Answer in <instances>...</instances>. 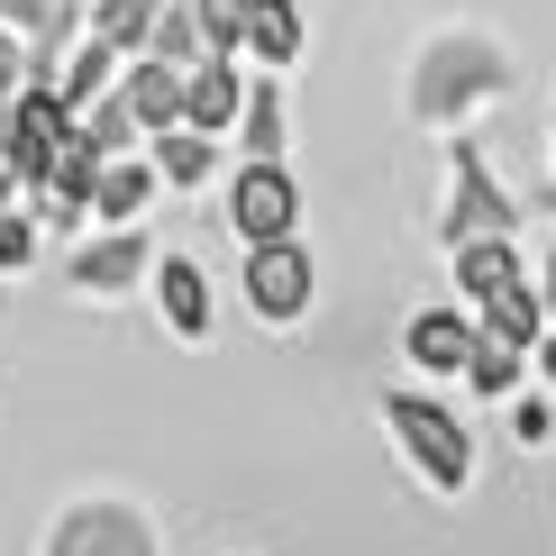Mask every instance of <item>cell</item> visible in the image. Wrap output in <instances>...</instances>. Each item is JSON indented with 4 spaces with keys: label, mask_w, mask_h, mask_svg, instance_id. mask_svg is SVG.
Segmentation results:
<instances>
[{
    "label": "cell",
    "mask_w": 556,
    "mask_h": 556,
    "mask_svg": "<svg viewBox=\"0 0 556 556\" xmlns=\"http://www.w3.org/2000/svg\"><path fill=\"white\" fill-rule=\"evenodd\" d=\"M502 83H511L502 46H483V37H438L429 55H420V74H410V110H420V119H456L466 101H483V91H502Z\"/></svg>",
    "instance_id": "obj_1"
},
{
    "label": "cell",
    "mask_w": 556,
    "mask_h": 556,
    "mask_svg": "<svg viewBox=\"0 0 556 556\" xmlns=\"http://www.w3.org/2000/svg\"><path fill=\"white\" fill-rule=\"evenodd\" d=\"M547 375H556V346H547Z\"/></svg>",
    "instance_id": "obj_29"
},
{
    "label": "cell",
    "mask_w": 556,
    "mask_h": 556,
    "mask_svg": "<svg viewBox=\"0 0 556 556\" xmlns=\"http://www.w3.org/2000/svg\"><path fill=\"white\" fill-rule=\"evenodd\" d=\"M247 301H256L265 319H292L301 301H311V256H301V247H256V265H247Z\"/></svg>",
    "instance_id": "obj_6"
},
{
    "label": "cell",
    "mask_w": 556,
    "mask_h": 556,
    "mask_svg": "<svg viewBox=\"0 0 556 556\" xmlns=\"http://www.w3.org/2000/svg\"><path fill=\"white\" fill-rule=\"evenodd\" d=\"M475 346H483V338H475L456 311H429V319H410V356H420V365H438V375L475 365Z\"/></svg>",
    "instance_id": "obj_9"
},
{
    "label": "cell",
    "mask_w": 556,
    "mask_h": 556,
    "mask_svg": "<svg viewBox=\"0 0 556 556\" xmlns=\"http://www.w3.org/2000/svg\"><path fill=\"white\" fill-rule=\"evenodd\" d=\"M0 10H10L18 28L37 37V64H55V46H64V28H74V10H64V0H0Z\"/></svg>",
    "instance_id": "obj_17"
},
{
    "label": "cell",
    "mask_w": 556,
    "mask_h": 556,
    "mask_svg": "<svg viewBox=\"0 0 556 556\" xmlns=\"http://www.w3.org/2000/svg\"><path fill=\"white\" fill-rule=\"evenodd\" d=\"M182 91H192V74H174V64H137L128 74V110H137V128H165L174 137V119H182Z\"/></svg>",
    "instance_id": "obj_8"
},
{
    "label": "cell",
    "mask_w": 556,
    "mask_h": 556,
    "mask_svg": "<svg viewBox=\"0 0 556 556\" xmlns=\"http://www.w3.org/2000/svg\"><path fill=\"white\" fill-rule=\"evenodd\" d=\"M101 83H110V46H101V37H91V46H83V55H74V64H64V91H55V101H64V110H74V128L91 119V110H101Z\"/></svg>",
    "instance_id": "obj_13"
},
{
    "label": "cell",
    "mask_w": 556,
    "mask_h": 556,
    "mask_svg": "<svg viewBox=\"0 0 556 556\" xmlns=\"http://www.w3.org/2000/svg\"><path fill=\"white\" fill-rule=\"evenodd\" d=\"M539 311H547V301L529 292V283H511V292L493 301V338H511V346H529V338H539Z\"/></svg>",
    "instance_id": "obj_19"
},
{
    "label": "cell",
    "mask_w": 556,
    "mask_h": 556,
    "mask_svg": "<svg viewBox=\"0 0 556 556\" xmlns=\"http://www.w3.org/2000/svg\"><path fill=\"white\" fill-rule=\"evenodd\" d=\"M137 201H147V174H137V165H110V174H101V211H110V219H128Z\"/></svg>",
    "instance_id": "obj_24"
},
{
    "label": "cell",
    "mask_w": 556,
    "mask_h": 556,
    "mask_svg": "<svg viewBox=\"0 0 556 556\" xmlns=\"http://www.w3.org/2000/svg\"><path fill=\"white\" fill-rule=\"evenodd\" d=\"M247 46H256L265 64H292V55H301V18H292V0H256V28H247Z\"/></svg>",
    "instance_id": "obj_15"
},
{
    "label": "cell",
    "mask_w": 556,
    "mask_h": 556,
    "mask_svg": "<svg viewBox=\"0 0 556 556\" xmlns=\"http://www.w3.org/2000/svg\"><path fill=\"white\" fill-rule=\"evenodd\" d=\"M155 18H165V0H101V37L110 55H119V46H137V37H155Z\"/></svg>",
    "instance_id": "obj_16"
},
{
    "label": "cell",
    "mask_w": 556,
    "mask_h": 556,
    "mask_svg": "<svg viewBox=\"0 0 556 556\" xmlns=\"http://www.w3.org/2000/svg\"><path fill=\"white\" fill-rule=\"evenodd\" d=\"M383 420L410 438V456L429 466V483H466V475H475V456H466V429H456L438 402H410V392H392V402H383Z\"/></svg>",
    "instance_id": "obj_4"
},
{
    "label": "cell",
    "mask_w": 556,
    "mask_h": 556,
    "mask_svg": "<svg viewBox=\"0 0 556 556\" xmlns=\"http://www.w3.org/2000/svg\"><path fill=\"white\" fill-rule=\"evenodd\" d=\"M165 311H174V329H182V338H201V329H211V301H201V274L182 265V256L165 265Z\"/></svg>",
    "instance_id": "obj_18"
},
{
    "label": "cell",
    "mask_w": 556,
    "mask_h": 556,
    "mask_svg": "<svg viewBox=\"0 0 556 556\" xmlns=\"http://www.w3.org/2000/svg\"><path fill=\"white\" fill-rule=\"evenodd\" d=\"M547 201H556V182H547Z\"/></svg>",
    "instance_id": "obj_30"
},
{
    "label": "cell",
    "mask_w": 556,
    "mask_h": 556,
    "mask_svg": "<svg viewBox=\"0 0 556 556\" xmlns=\"http://www.w3.org/2000/svg\"><path fill=\"white\" fill-rule=\"evenodd\" d=\"M201 28H211V55H228V46L256 28V0H201Z\"/></svg>",
    "instance_id": "obj_21"
},
{
    "label": "cell",
    "mask_w": 556,
    "mask_h": 556,
    "mask_svg": "<svg viewBox=\"0 0 556 556\" xmlns=\"http://www.w3.org/2000/svg\"><path fill=\"white\" fill-rule=\"evenodd\" d=\"M247 147H256V165H274V147H283V101H274V91L247 101Z\"/></svg>",
    "instance_id": "obj_22"
},
{
    "label": "cell",
    "mask_w": 556,
    "mask_h": 556,
    "mask_svg": "<svg viewBox=\"0 0 556 556\" xmlns=\"http://www.w3.org/2000/svg\"><path fill=\"white\" fill-rule=\"evenodd\" d=\"M547 311H556V256H547Z\"/></svg>",
    "instance_id": "obj_28"
},
{
    "label": "cell",
    "mask_w": 556,
    "mask_h": 556,
    "mask_svg": "<svg viewBox=\"0 0 556 556\" xmlns=\"http://www.w3.org/2000/svg\"><path fill=\"white\" fill-rule=\"evenodd\" d=\"M511 228H520L511 192L483 174V147H475V137H456V201H447V238H456V256H466V247L511 238Z\"/></svg>",
    "instance_id": "obj_3"
},
{
    "label": "cell",
    "mask_w": 556,
    "mask_h": 556,
    "mask_svg": "<svg viewBox=\"0 0 556 556\" xmlns=\"http://www.w3.org/2000/svg\"><path fill=\"white\" fill-rule=\"evenodd\" d=\"M128 128H137V110H128V91H119V101H101V110H91V119H83V137H91V147H101V155L119 147Z\"/></svg>",
    "instance_id": "obj_23"
},
{
    "label": "cell",
    "mask_w": 556,
    "mask_h": 556,
    "mask_svg": "<svg viewBox=\"0 0 556 556\" xmlns=\"http://www.w3.org/2000/svg\"><path fill=\"white\" fill-rule=\"evenodd\" d=\"M37 256V228L28 219H0V265H28Z\"/></svg>",
    "instance_id": "obj_26"
},
{
    "label": "cell",
    "mask_w": 556,
    "mask_h": 556,
    "mask_svg": "<svg viewBox=\"0 0 556 556\" xmlns=\"http://www.w3.org/2000/svg\"><path fill=\"white\" fill-rule=\"evenodd\" d=\"M137 265H147V238H101V247H83L74 283H91V292H119Z\"/></svg>",
    "instance_id": "obj_12"
},
{
    "label": "cell",
    "mask_w": 556,
    "mask_h": 556,
    "mask_svg": "<svg viewBox=\"0 0 556 556\" xmlns=\"http://www.w3.org/2000/svg\"><path fill=\"white\" fill-rule=\"evenodd\" d=\"M292 211H301V192H292V174H283V165H247V174H238V201H228V219H238L256 247H292Z\"/></svg>",
    "instance_id": "obj_5"
},
{
    "label": "cell",
    "mask_w": 556,
    "mask_h": 556,
    "mask_svg": "<svg viewBox=\"0 0 556 556\" xmlns=\"http://www.w3.org/2000/svg\"><path fill=\"white\" fill-rule=\"evenodd\" d=\"M55 556H155V539L128 511H74L64 539H55Z\"/></svg>",
    "instance_id": "obj_7"
},
{
    "label": "cell",
    "mask_w": 556,
    "mask_h": 556,
    "mask_svg": "<svg viewBox=\"0 0 556 556\" xmlns=\"http://www.w3.org/2000/svg\"><path fill=\"white\" fill-rule=\"evenodd\" d=\"M165 174L174 182H201V174H211V147H201V137H165Z\"/></svg>",
    "instance_id": "obj_25"
},
{
    "label": "cell",
    "mask_w": 556,
    "mask_h": 556,
    "mask_svg": "<svg viewBox=\"0 0 556 556\" xmlns=\"http://www.w3.org/2000/svg\"><path fill=\"white\" fill-rule=\"evenodd\" d=\"M466 375H475V392H511V383H520V346H511V338H483Z\"/></svg>",
    "instance_id": "obj_20"
},
{
    "label": "cell",
    "mask_w": 556,
    "mask_h": 556,
    "mask_svg": "<svg viewBox=\"0 0 556 556\" xmlns=\"http://www.w3.org/2000/svg\"><path fill=\"white\" fill-rule=\"evenodd\" d=\"M64 147H74V110H64L46 83H28L10 110H0V165H10L18 182H46Z\"/></svg>",
    "instance_id": "obj_2"
},
{
    "label": "cell",
    "mask_w": 556,
    "mask_h": 556,
    "mask_svg": "<svg viewBox=\"0 0 556 556\" xmlns=\"http://www.w3.org/2000/svg\"><path fill=\"white\" fill-rule=\"evenodd\" d=\"M182 119H192V128H228V119H238V74H228L219 55L192 74V91H182Z\"/></svg>",
    "instance_id": "obj_10"
},
{
    "label": "cell",
    "mask_w": 556,
    "mask_h": 556,
    "mask_svg": "<svg viewBox=\"0 0 556 556\" xmlns=\"http://www.w3.org/2000/svg\"><path fill=\"white\" fill-rule=\"evenodd\" d=\"M0 83H18V46L10 37H0Z\"/></svg>",
    "instance_id": "obj_27"
},
{
    "label": "cell",
    "mask_w": 556,
    "mask_h": 556,
    "mask_svg": "<svg viewBox=\"0 0 556 556\" xmlns=\"http://www.w3.org/2000/svg\"><path fill=\"white\" fill-rule=\"evenodd\" d=\"M155 64H192L201 46H211V28H201V0H165V18H155Z\"/></svg>",
    "instance_id": "obj_11"
},
{
    "label": "cell",
    "mask_w": 556,
    "mask_h": 556,
    "mask_svg": "<svg viewBox=\"0 0 556 556\" xmlns=\"http://www.w3.org/2000/svg\"><path fill=\"white\" fill-rule=\"evenodd\" d=\"M456 283H466L475 301H502V292L520 283V265H511V247L493 238V247H466V256H456Z\"/></svg>",
    "instance_id": "obj_14"
}]
</instances>
